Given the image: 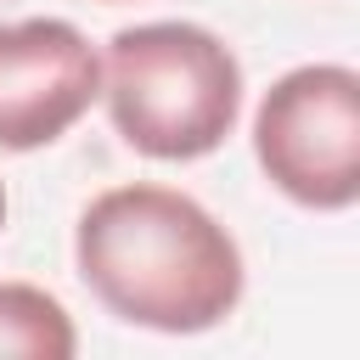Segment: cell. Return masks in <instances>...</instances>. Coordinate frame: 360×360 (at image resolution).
<instances>
[{
    "label": "cell",
    "mask_w": 360,
    "mask_h": 360,
    "mask_svg": "<svg viewBox=\"0 0 360 360\" xmlns=\"http://www.w3.org/2000/svg\"><path fill=\"white\" fill-rule=\"evenodd\" d=\"M73 270L107 315L163 338L225 326L248 292L236 236L197 197L152 180L107 186L84 202Z\"/></svg>",
    "instance_id": "6da1fadb"
},
{
    "label": "cell",
    "mask_w": 360,
    "mask_h": 360,
    "mask_svg": "<svg viewBox=\"0 0 360 360\" xmlns=\"http://www.w3.org/2000/svg\"><path fill=\"white\" fill-rule=\"evenodd\" d=\"M101 101L129 152L197 163L242 118V62L202 22H135L101 51Z\"/></svg>",
    "instance_id": "7a4b0ae2"
},
{
    "label": "cell",
    "mask_w": 360,
    "mask_h": 360,
    "mask_svg": "<svg viewBox=\"0 0 360 360\" xmlns=\"http://www.w3.org/2000/svg\"><path fill=\"white\" fill-rule=\"evenodd\" d=\"M253 158L264 180L315 214L360 202V73L304 62L281 73L253 112Z\"/></svg>",
    "instance_id": "3957f363"
},
{
    "label": "cell",
    "mask_w": 360,
    "mask_h": 360,
    "mask_svg": "<svg viewBox=\"0 0 360 360\" xmlns=\"http://www.w3.org/2000/svg\"><path fill=\"white\" fill-rule=\"evenodd\" d=\"M101 101V51L68 17L0 22V152L62 141Z\"/></svg>",
    "instance_id": "277c9868"
},
{
    "label": "cell",
    "mask_w": 360,
    "mask_h": 360,
    "mask_svg": "<svg viewBox=\"0 0 360 360\" xmlns=\"http://www.w3.org/2000/svg\"><path fill=\"white\" fill-rule=\"evenodd\" d=\"M0 354L73 360L79 332H73V315L62 309V298L34 281H0Z\"/></svg>",
    "instance_id": "5b68a950"
},
{
    "label": "cell",
    "mask_w": 360,
    "mask_h": 360,
    "mask_svg": "<svg viewBox=\"0 0 360 360\" xmlns=\"http://www.w3.org/2000/svg\"><path fill=\"white\" fill-rule=\"evenodd\" d=\"M0 225H6V186H0Z\"/></svg>",
    "instance_id": "8992f818"
},
{
    "label": "cell",
    "mask_w": 360,
    "mask_h": 360,
    "mask_svg": "<svg viewBox=\"0 0 360 360\" xmlns=\"http://www.w3.org/2000/svg\"><path fill=\"white\" fill-rule=\"evenodd\" d=\"M101 6H124V0H101Z\"/></svg>",
    "instance_id": "52a82bcc"
}]
</instances>
